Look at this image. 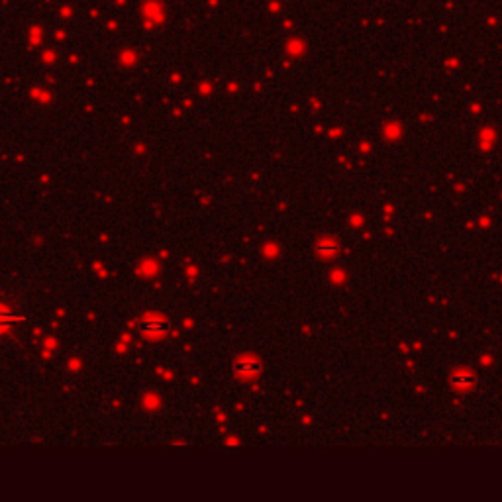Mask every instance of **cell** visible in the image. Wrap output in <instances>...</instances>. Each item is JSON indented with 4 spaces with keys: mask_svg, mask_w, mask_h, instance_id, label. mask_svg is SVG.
I'll return each instance as SVG.
<instances>
[{
    "mask_svg": "<svg viewBox=\"0 0 502 502\" xmlns=\"http://www.w3.org/2000/svg\"><path fill=\"white\" fill-rule=\"evenodd\" d=\"M261 371V365L257 361H242L238 365V373L242 376H255Z\"/></svg>",
    "mask_w": 502,
    "mask_h": 502,
    "instance_id": "6da1fadb",
    "label": "cell"
},
{
    "mask_svg": "<svg viewBox=\"0 0 502 502\" xmlns=\"http://www.w3.org/2000/svg\"><path fill=\"white\" fill-rule=\"evenodd\" d=\"M473 382H475V378H473V375H469V373H455V375L451 376V384L455 386V388H469V386H473Z\"/></svg>",
    "mask_w": 502,
    "mask_h": 502,
    "instance_id": "7a4b0ae2",
    "label": "cell"
},
{
    "mask_svg": "<svg viewBox=\"0 0 502 502\" xmlns=\"http://www.w3.org/2000/svg\"><path fill=\"white\" fill-rule=\"evenodd\" d=\"M318 250L326 251V253H330V251H338V246H336V244H330V246H328V242H324V246H320Z\"/></svg>",
    "mask_w": 502,
    "mask_h": 502,
    "instance_id": "3957f363",
    "label": "cell"
}]
</instances>
